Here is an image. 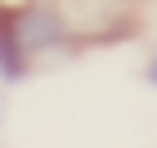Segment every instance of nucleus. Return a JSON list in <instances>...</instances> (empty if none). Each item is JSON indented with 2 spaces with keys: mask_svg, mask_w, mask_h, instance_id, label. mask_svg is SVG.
Returning a JSON list of instances; mask_svg holds the SVG:
<instances>
[{
  "mask_svg": "<svg viewBox=\"0 0 157 148\" xmlns=\"http://www.w3.org/2000/svg\"><path fill=\"white\" fill-rule=\"evenodd\" d=\"M9 18H13V36L23 45V54H40V49L67 45V27L49 9H23V13H9Z\"/></svg>",
  "mask_w": 157,
  "mask_h": 148,
  "instance_id": "nucleus-1",
  "label": "nucleus"
},
{
  "mask_svg": "<svg viewBox=\"0 0 157 148\" xmlns=\"http://www.w3.org/2000/svg\"><path fill=\"white\" fill-rule=\"evenodd\" d=\"M23 45H18V36H13V18L9 13H0V72L5 76H18L23 72Z\"/></svg>",
  "mask_w": 157,
  "mask_h": 148,
  "instance_id": "nucleus-2",
  "label": "nucleus"
},
{
  "mask_svg": "<svg viewBox=\"0 0 157 148\" xmlns=\"http://www.w3.org/2000/svg\"><path fill=\"white\" fill-rule=\"evenodd\" d=\"M148 76H153V85H157V59H153V67H148Z\"/></svg>",
  "mask_w": 157,
  "mask_h": 148,
  "instance_id": "nucleus-3",
  "label": "nucleus"
}]
</instances>
